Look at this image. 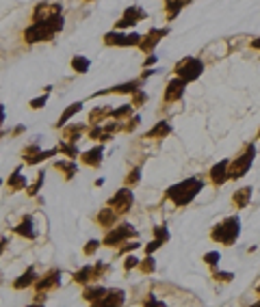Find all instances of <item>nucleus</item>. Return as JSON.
I'll return each mask as SVG.
<instances>
[{"label": "nucleus", "mask_w": 260, "mask_h": 307, "mask_svg": "<svg viewBox=\"0 0 260 307\" xmlns=\"http://www.w3.org/2000/svg\"><path fill=\"white\" fill-rule=\"evenodd\" d=\"M63 15H57L52 20L43 22H32L29 29L24 31V41L26 43H39V41H50L57 32L63 31Z\"/></svg>", "instance_id": "f257e3e1"}, {"label": "nucleus", "mask_w": 260, "mask_h": 307, "mask_svg": "<svg viewBox=\"0 0 260 307\" xmlns=\"http://www.w3.org/2000/svg\"><path fill=\"white\" fill-rule=\"evenodd\" d=\"M204 188V182L199 178H187L182 182L173 184L167 190V199H171L176 206H187L197 197V193Z\"/></svg>", "instance_id": "f03ea898"}, {"label": "nucleus", "mask_w": 260, "mask_h": 307, "mask_svg": "<svg viewBox=\"0 0 260 307\" xmlns=\"http://www.w3.org/2000/svg\"><path fill=\"white\" fill-rule=\"evenodd\" d=\"M238 234H241V221H238V216H230L226 218L221 225H217L213 232H210V238L215 240V243H221L226 246L234 245Z\"/></svg>", "instance_id": "7ed1b4c3"}, {"label": "nucleus", "mask_w": 260, "mask_h": 307, "mask_svg": "<svg viewBox=\"0 0 260 307\" xmlns=\"http://www.w3.org/2000/svg\"><path fill=\"white\" fill-rule=\"evenodd\" d=\"M202 72H204V63L195 57H184L182 61H178L176 67H173V74L187 82L197 80L199 76H202Z\"/></svg>", "instance_id": "20e7f679"}, {"label": "nucleus", "mask_w": 260, "mask_h": 307, "mask_svg": "<svg viewBox=\"0 0 260 307\" xmlns=\"http://www.w3.org/2000/svg\"><path fill=\"white\" fill-rule=\"evenodd\" d=\"M254 156H256V147L254 145H245V150H243V154L238 158H234V160L230 162V167H228V173H230V180H238L243 178L249 167H252L254 162Z\"/></svg>", "instance_id": "39448f33"}, {"label": "nucleus", "mask_w": 260, "mask_h": 307, "mask_svg": "<svg viewBox=\"0 0 260 307\" xmlns=\"http://www.w3.org/2000/svg\"><path fill=\"white\" fill-rule=\"evenodd\" d=\"M143 35L139 32H117L111 31L104 35V43L106 46H119V48H130V46H139Z\"/></svg>", "instance_id": "423d86ee"}, {"label": "nucleus", "mask_w": 260, "mask_h": 307, "mask_svg": "<svg viewBox=\"0 0 260 307\" xmlns=\"http://www.w3.org/2000/svg\"><path fill=\"white\" fill-rule=\"evenodd\" d=\"M132 204H134V197H132V193H130L128 186H124L122 190H117V193L108 199V206H111L115 212H119V215H126V212H130Z\"/></svg>", "instance_id": "0eeeda50"}, {"label": "nucleus", "mask_w": 260, "mask_h": 307, "mask_svg": "<svg viewBox=\"0 0 260 307\" xmlns=\"http://www.w3.org/2000/svg\"><path fill=\"white\" fill-rule=\"evenodd\" d=\"M130 236H137L134 227H132V225H128V223H122V225L113 227L111 232H108V234L104 236V245H106V246L119 245V243H124V240H128Z\"/></svg>", "instance_id": "6e6552de"}, {"label": "nucleus", "mask_w": 260, "mask_h": 307, "mask_svg": "<svg viewBox=\"0 0 260 307\" xmlns=\"http://www.w3.org/2000/svg\"><path fill=\"white\" fill-rule=\"evenodd\" d=\"M63 9L59 2H39L32 9V22H43V20H52L57 15H61Z\"/></svg>", "instance_id": "1a4fd4ad"}, {"label": "nucleus", "mask_w": 260, "mask_h": 307, "mask_svg": "<svg viewBox=\"0 0 260 307\" xmlns=\"http://www.w3.org/2000/svg\"><path fill=\"white\" fill-rule=\"evenodd\" d=\"M167 35H169V29H152L148 35H143V39H141L139 48H141L143 52L150 54V52L156 48V43H159L162 37H167Z\"/></svg>", "instance_id": "9d476101"}, {"label": "nucleus", "mask_w": 260, "mask_h": 307, "mask_svg": "<svg viewBox=\"0 0 260 307\" xmlns=\"http://www.w3.org/2000/svg\"><path fill=\"white\" fill-rule=\"evenodd\" d=\"M141 20H145V11L141 9V7H130V9L124 11L122 20H117V29H119V31H122V29H128V26L139 24Z\"/></svg>", "instance_id": "9b49d317"}, {"label": "nucleus", "mask_w": 260, "mask_h": 307, "mask_svg": "<svg viewBox=\"0 0 260 307\" xmlns=\"http://www.w3.org/2000/svg\"><path fill=\"white\" fill-rule=\"evenodd\" d=\"M184 87H187V80L178 78V76L173 80H169V85L165 89V102H178L184 93Z\"/></svg>", "instance_id": "f8f14e48"}, {"label": "nucleus", "mask_w": 260, "mask_h": 307, "mask_svg": "<svg viewBox=\"0 0 260 307\" xmlns=\"http://www.w3.org/2000/svg\"><path fill=\"white\" fill-rule=\"evenodd\" d=\"M228 167H230V162L228 160H221V162H217L213 169H210V182H213L215 186H221V184H226L228 180H230V173H228Z\"/></svg>", "instance_id": "ddd939ff"}, {"label": "nucleus", "mask_w": 260, "mask_h": 307, "mask_svg": "<svg viewBox=\"0 0 260 307\" xmlns=\"http://www.w3.org/2000/svg\"><path fill=\"white\" fill-rule=\"evenodd\" d=\"M143 85V78H137V80H130V82H124V85H117V87H111V89H104V91H98L94 93L96 95H106V93H134L139 91V87Z\"/></svg>", "instance_id": "4468645a"}, {"label": "nucleus", "mask_w": 260, "mask_h": 307, "mask_svg": "<svg viewBox=\"0 0 260 307\" xmlns=\"http://www.w3.org/2000/svg\"><path fill=\"white\" fill-rule=\"evenodd\" d=\"M57 286H59V271H50L48 275H43L41 279H37V283H35L37 294H46L48 290H52Z\"/></svg>", "instance_id": "2eb2a0df"}, {"label": "nucleus", "mask_w": 260, "mask_h": 307, "mask_svg": "<svg viewBox=\"0 0 260 307\" xmlns=\"http://www.w3.org/2000/svg\"><path fill=\"white\" fill-rule=\"evenodd\" d=\"M102 152H104V147H102V145L91 147L89 152L83 154V158H80V160H83L87 167H100V164H102Z\"/></svg>", "instance_id": "dca6fc26"}, {"label": "nucleus", "mask_w": 260, "mask_h": 307, "mask_svg": "<svg viewBox=\"0 0 260 307\" xmlns=\"http://www.w3.org/2000/svg\"><path fill=\"white\" fill-rule=\"evenodd\" d=\"M124 303V290H108L106 288V294L100 299V307H111V305H122Z\"/></svg>", "instance_id": "f3484780"}, {"label": "nucleus", "mask_w": 260, "mask_h": 307, "mask_svg": "<svg viewBox=\"0 0 260 307\" xmlns=\"http://www.w3.org/2000/svg\"><path fill=\"white\" fill-rule=\"evenodd\" d=\"M37 279H39V277H37L35 268L31 266L29 271L24 273V275H20V277H18V279H15V281H13V288H15V290H24V288L32 286V283H37Z\"/></svg>", "instance_id": "a211bd4d"}, {"label": "nucleus", "mask_w": 260, "mask_h": 307, "mask_svg": "<svg viewBox=\"0 0 260 307\" xmlns=\"http://www.w3.org/2000/svg\"><path fill=\"white\" fill-rule=\"evenodd\" d=\"M252 193H254V188H252V186H245V188H238L236 193H234V197H232L234 206H236V208H247L249 199H252Z\"/></svg>", "instance_id": "6ab92c4d"}, {"label": "nucleus", "mask_w": 260, "mask_h": 307, "mask_svg": "<svg viewBox=\"0 0 260 307\" xmlns=\"http://www.w3.org/2000/svg\"><path fill=\"white\" fill-rule=\"evenodd\" d=\"M98 223H100L102 227H113L117 221V212H113V208H104V210L98 212Z\"/></svg>", "instance_id": "aec40b11"}, {"label": "nucleus", "mask_w": 260, "mask_h": 307, "mask_svg": "<svg viewBox=\"0 0 260 307\" xmlns=\"http://www.w3.org/2000/svg\"><path fill=\"white\" fill-rule=\"evenodd\" d=\"M167 134H171V125L167 122H159L148 134H145V139H165Z\"/></svg>", "instance_id": "412c9836"}, {"label": "nucleus", "mask_w": 260, "mask_h": 307, "mask_svg": "<svg viewBox=\"0 0 260 307\" xmlns=\"http://www.w3.org/2000/svg\"><path fill=\"white\" fill-rule=\"evenodd\" d=\"M106 294V288H102V286H91V288H87L85 292H83V297H85V301H89V303H94V305H98L100 303V299Z\"/></svg>", "instance_id": "4be33fe9"}, {"label": "nucleus", "mask_w": 260, "mask_h": 307, "mask_svg": "<svg viewBox=\"0 0 260 307\" xmlns=\"http://www.w3.org/2000/svg\"><path fill=\"white\" fill-rule=\"evenodd\" d=\"M80 108H83V104H80V102H74V104H69V106L63 111V115H61V117H59V122H57V128H63V125L67 123V122L74 117L76 113H80Z\"/></svg>", "instance_id": "5701e85b"}, {"label": "nucleus", "mask_w": 260, "mask_h": 307, "mask_svg": "<svg viewBox=\"0 0 260 307\" xmlns=\"http://www.w3.org/2000/svg\"><path fill=\"white\" fill-rule=\"evenodd\" d=\"M191 0H165V11H167V18L173 20L178 13L182 11L184 4H189Z\"/></svg>", "instance_id": "b1692460"}, {"label": "nucleus", "mask_w": 260, "mask_h": 307, "mask_svg": "<svg viewBox=\"0 0 260 307\" xmlns=\"http://www.w3.org/2000/svg\"><path fill=\"white\" fill-rule=\"evenodd\" d=\"M57 154H59V147H52V150H46V152L35 154V156L24 158V162H26V164H39V162H43V160H48V158L57 156Z\"/></svg>", "instance_id": "393cba45"}, {"label": "nucleus", "mask_w": 260, "mask_h": 307, "mask_svg": "<svg viewBox=\"0 0 260 307\" xmlns=\"http://www.w3.org/2000/svg\"><path fill=\"white\" fill-rule=\"evenodd\" d=\"M15 234L24 236V238H31V240H32V238H35V236H37V234H35V229H32V218H31V216H26V218H24V221H22V223H20V225H18V227H15Z\"/></svg>", "instance_id": "a878e982"}, {"label": "nucleus", "mask_w": 260, "mask_h": 307, "mask_svg": "<svg viewBox=\"0 0 260 307\" xmlns=\"http://www.w3.org/2000/svg\"><path fill=\"white\" fill-rule=\"evenodd\" d=\"M54 169H59L61 173H65V180H72L76 175V171H78L76 162H65V160H57L54 162Z\"/></svg>", "instance_id": "bb28decb"}, {"label": "nucleus", "mask_w": 260, "mask_h": 307, "mask_svg": "<svg viewBox=\"0 0 260 307\" xmlns=\"http://www.w3.org/2000/svg\"><path fill=\"white\" fill-rule=\"evenodd\" d=\"M9 190H22V188H26V178L20 173V169L18 171H13V175H9Z\"/></svg>", "instance_id": "cd10ccee"}, {"label": "nucleus", "mask_w": 260, "mask_h": 307, "mask_svg": "<svg viewBox=\"0 0 260 307\" xmlns=\"http://www.w3.org/2000/svg\"><path fill=\"white\" fill-rule=\"evenodd\" d=\"M89 59L83 57V54H76V57L72 59V67H74V72L76 74H87L89 72Z\"/></svg>", "instance_id": "c85d7f7f"}, {"label": "nucleus", "mask_w": 260, "mask_h": 307, "mask_svg": "<svg viewBox=\"0 0 260 307\" xmlns=\"http://www.w3.org/2000/svg\"><path fill=\"white\" fill-rule=\"evenodd\" d=\"M94 279V266H83L78 273H74V281L76 283H87Z\"/></svg>", "instance_id": "c756f323"}, {"label": "nucleus", "mask_w": 260, "mask_h": 307, "mask_svg": "<svg viewBox=\"0 0 260 307\" xmlns=\"http://www.w3.org/2000/svg\"><path fill=\"white\" fill-rule=\"evenodd\" d=\"M108 115H113V111L108 106H104V108H94V111L89 113V123H100L104 117H108Z\"/></svg>", "instance_id": "7c9ffc66"}, {"label": "nucleus", "mask_w": 260, "mask_h": 307, "mask_svg": "<svg viewBox=\"0 0 260 307\" xmlns=\"http://www.w3.org/2000/svg\"><path fill=\"white\" fill-rule=\"evenodd\" d=\"M139 180H141V167H134V169H130V173L126 175L124 186H130V188H132L134 184H139Z\"/></svg>", "instance_id": "2f4dec72"}, {"label": "nucleus", "mask_w": 260, "mask_h": 307, "mask_svg": "<svg viewBox=\"0 0 260 307\" xmlns=\"http://www.w3.org/2000/svg\"><path fill=\"white\" fill-rule=\"evenodd\" d=\"M59 152H63L67 158H76V156H78V147L74 145V141H69V143H61V145H59Z\"/></svg>", "instance_id": "473e14b6"}, {"label": "nucleus", "mask_w": 260, "mask_h": 307, "mask_svg": "<svg viewBox=\"0 0 260 307\" xmlns=\"http://www.w3.org/2000/svg\"><path fill=\"white\" fill-rule=\"evenodd\" d=\"M85 132V125H72V128L65 130V139L67 141H78V136Z\"/></svg>", "instance_id": "72a5a7b5"}, {"label": "nucleus", "mask_w": 260, "mask_h": 307, "mask_svg": "<svg viewBox=\"0 0 260 307\" xmlns=\"http://www.w3.org/2000/svg\"><path fill=\"white\" fill-rule=\"evenodd\" d=\"M139 268H141V273H145V275H150V273H154V268H156V264H154V257H145L143 262H139Z\"/></svg>", "instance_id": "f704fd0d"}, {"label": "nucleus", "mask_w": 260, "mask_h": 307, "mask_svg": "<svg viewBox=\"0 0 260 307\" xmlns=\"http://www.w3.org/2000/svg\"><path fill=\"white\" fill-rule=\"evenodd\" d=\"M132 104H124V106H119L117 111H113V119H122V117H128L130 113H132Z\"/></svg>", "instance_id": "c9c22d12"}, {"label": "nucleus", "mask_w": 260, "mask_h": 307, "mask_svg": "<svg viewBox=\"0 0 260 307\" xmlns=\"http://www.w3.org/2000/svg\"><path fill=\"white\" fill-rule=\"evenodd\" d=\"M219 260H221V255L219 253H217V251H210V253H206L204 255V262H206V264H208V266H217V264H219Z\"/></svg>", "instance_id": "e433bc0d"}, {"label": "nucleus", "mask_w": 260, "mask_h": 307, "mask_svg": "<svg viewBox=\"0 0 260 307\" xmlns=\"http://www.w3.org/2000/svg\"><path fill=\"white\" fill-rule=\"evenodd\" d=\"M145 100H148L145 91H141V89H139V91H134V93H132V102H130V104H132V106L137 108V106H141V104H143Z\"/></svg>", "instance_id": "4c0bfd02"}, {"label": "nucleus", "mask_w": 260, "mask_h": 307, "mask_svg": "<svg viewBox=\"0 0 260 307\" xmlns=\"http://www.w3.org/2000/svg\"><path fill=\"white\" fill-rule=\"evenodd\" d=\"M154 236L159 240H162V243H167V240H169V232H167V227H162V225H156L154 227Z\"/></svg>", "instance_id": "58836bf2"}, {"label": "nucleus", "mask_w": 260, "mask_h": 307, "mask_svg": "<svg viewBox=\"0 0 260 307\" xmlns=\"http://www.w3.org/2000/svg\"><path fill=\"white\" fill-rule=\"evenodd\" d=\"M162 245H165V243H162V240H159V238H154V240H152V243H150L148 246H145V255L154 253V251H156V249H161V246H162Z\"/></svg>", "instance_id": "ea45409f"}, {"label": "nucleus", "mask_w": 260, "mask_h": 307, "mask_svg": "<svg viewBox=\"0 0 260 307\" xmlns=\"http://www.w3.org/2000/svg\"><path fill=\"white\" fill-rule=\"evenodd\" d=\"M46 102H48V93H46V95H41V97H35V100H31V108H32V111H37V108L46 106Z\"/></svg>", "instance_id": "a19ab883"}, {"label": "nucleus", "mask_w": 260, "mask_h": 307, "mask_svg": "<svg viewBox=\"0 0 260 307\" xmlns=\"http://www.w3.org/2000/svg\"><path fill=\"white\" fill-rule=\"evenodd\" d=\"M41 184H43V173H39V178H37V182H35V184H32L31 188H29V195H31V197H35L37 193H39Z\"/></svg>", "instance_id": "79ce46f5"}, {"label": "nucleus", "mask_w": 260, "mask_h": 307, "mask_svg": "<svg viewBox=\"0 0 260 307\" xmlns=\"http://www.w3.org/2000/svg\"><path fill=\"white\" fill-rule=\"evenodd\" d=\"M139 123H141V117L137 115V117H132V119H130L128 125H124V130H126V132H134V130L139 128Z\"/></svg>", "instance_id": "37998d69"}, {"label": "nucleus", "mask_w": 260, "mask_h": 307, "mask_svg": "<svg viewBox=\"0 0 260 307\" xmlns=\"http://www.w3.org/2000/svg\"><path fill=\"white\" fill-rule=\"evenodd\" d=\"M98 246H100V243H98V240H89V243H87V246H85V255H94L96 251H98Z\"/></svg>", "instance_id": "c03bdc74"}, {"label": "nucleus", "mask_w": 260, "mask_h": 307, "mask_svg": "<svg viewBox=\"0 0 260 307\" xmlns=\"http://www.w3.org/2000/svg\"><path fill=\"white\" fill-rule=\"evenodd\" d=\"M213 277L219 279V281H232V279H234V275H232V273H221V271H215Z\"/></svg>", "instance_id": "a18cd8bd"}, {"label": "nucleus", "mask_w": 260, "mask_h": 307, "mask_svg": "<svg viewBox=\"0 0 260 307\" xmlns=\"http://www.w3.org/2000/svg\"><path fill=\"white\" fill-rule=\"evenodd\" d=\"M102 134H104V128H98V125L89 130V136H91L94 141H96V139H102Z\"/></svg>", "instance_id": "49530a36"}, {"label": "nucleus", "mask_w": 260, "mask_h": 307, "mask_svg": "<svg viewBox=\"0 0 260 307\" xmlns=\"http://www.w3.org/2000/svg\"><path fill=\"white\" fill-rule=\"evenodd\" d=\"M41 150H39V145H29L24 150V158H29V156H35V154H39Z\"/></svg>", "instance_id": "de8ad7c7"}, {"label": "nucleus", "mask_w": 260, "mask_h": 307, "mask_svg": "<svg viewBox=\"0 0 260 307\" xmlns=\"http://www.w3.org/2000/svg\"><path fill=\"white\" fill-rule=\"evenodd\" d=\"M134 266H139V260H137V257H128V260L124 262V268H126V271H130V268H134Z\"/></svg>", "instance_id": "09e8293b"}, {"label": "nucleus", "mask_w": 260, "mask_h": 307, "mask_svg": "<svg viewBox=\"0 0 260 307\" xmlns=\"http://www.w3.org/2000/svg\"><path fill=\"white\" fill-rule=\"evenodd\" d=\"M139 243H132V245H128V246H124V249H122V253H128V251H134V249H139Z\"/></svg>", "instance_id": "8fccbe9b"}, {"label": "nucleus", "mask_w": 260, "mask_h": 307, "mask_svg": "<svg viewBox=\"0 0 260 307\" xmlns=\"http://www.w3.org/2000/svg\"><path fill=\"white\" fill-rule=\"evenodd\" d=\"M143 303H145V305H159V307H165V303H162V301H154V299H145Z\"/></svg>", "instance_id": "3c124183"}, {"label": "nucleus", "mask_w": 260, "mask_h": 307, "mask_svg": "<svg viewBox=\"0 0 260 307\" xmlns=\"http://www.w3.org/2000/svg\"><path fill=\"white\" fill-rule=\"evenodd\" d=\"M252 48H254V50H260V37H258V39H254V41H252Z\"/></svg>", "instance_id": "603ef678"}, {"label": "nucleus", "mask_w": 260, "mask_h": 307, "mask_svg": "<svg viewBox=\"0 0 260 307\" xmlns=\"http://www.w3.org/2000/svg\"><path fill=\"white\" fill-rule=\"evenodd\" d=\"M154 61H156V57H150V59H145V67H148V65H154Z\"/></svg>", "instance_id": "864d4df0"}, {"label": "nucleus", "mask_w": 260, "mask_h": 307, "mask_svg": "<svg viewBox=\"0 0 260 307\" xmlns=\"http://www.w3.org/2000/svg\"><path fill=\"white\" fill-rule=\"evenodd\" d=\"M256 307H260V301H258V303H256Z\"/></svg>", "instance_id": "5fc2aeb1"}, {"label": "nucleus", "mask_w": 260, "mask_h": 307, "mask_svg": "<svg viewBox=\"0 0 260 307\" xmlns=\"http://www.w3.org/2000/svg\"><path fill=\"white\" fill-rule=\"evenodd\" d=\"M258 294H260V286H258Z\"/></svg>", "instance_id": "6e6d98bb"}, {"label": "nucleus", "mask_w": 260, "mask_h": 307, "mask_svg": "<svg viewBox=\"0 0 260 307\" xmlns=\"http://www.w3.org/2000/svg\"><path fill=\"white\" fill-rule=\"evenodd\" d=\"M258 136H260V130H258Z\"/></svg>", "instance_id": "4d7b16f0"}]
</instances>
